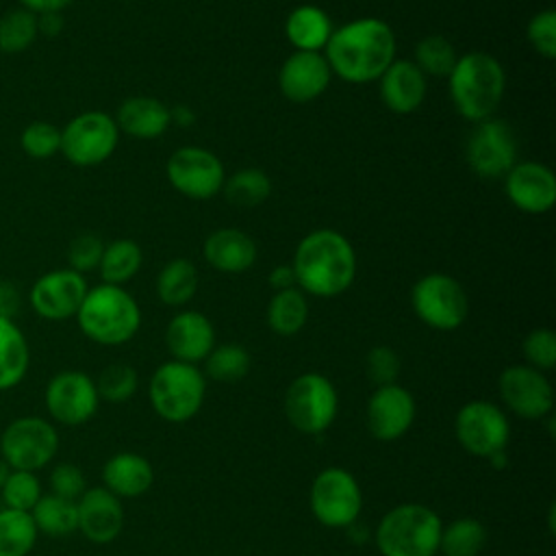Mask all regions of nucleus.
I'll list each match as a JSON object with an SVG mask.
<instances>
[{
  "mask_svg": "<svg viewBox=\"0 0 556 556\" xmlns=\"http://www.w3.org/2000/svg\"><path fill=\"white\" fill-rule=\"evenodd\" d=\"M324 56L332 76L345 83H374L395 59V33L378 17H358L332 30Z\"/></svg>",
  "mask_w": 556,
  "mask_h": 556,
  "instance_id": "obj_1",
  "label": "nucleus"
},
{
  "mask_svg": "<svg viewBox=\"0 0 556 556\" xmlns=\"http://www.w3.org/2000/svg\"><path fill=\"white\" fill-rule=\"evenodd\" d=\"M291 267L300 291L315 298H337L354 282L356 252L339 230L317 228L300 239Z\"/></svg>",
  "mask_w": 556,
  "mask_h": 556,
  "instance_id": "obj_2",
  "label": "nucleus"
},
{
  "mask_svg": "<svg viewBox=\"0 0 556 556\" xmlns=\"http://www.w3.org/2000/svg\"><path fill=\"white\" fill-rule=\"evenodd\" d=\"M447 85L458 115L478 124L497 111L506 89V72L493 54L476 50L456 59Z\"/></svg>",
  "mask_w": 556,
  "mask_h": 556,
  "instance_id": "obj_3",
  "label": "nucleus"
},
{
  "mask_svg": "<svg viewBox=\"0 0 556 556\" xmlns=\"http://www.w3.org/2000/svg\"><path fill=\"white\" fill-rule=\"evenodd\" d=\"M76 321L80 332L93 343L122 345L137 334L141 308L124 287L102 282L87 289Z\"/></svg>",
  "mask_w": 556,
  "mask_h": 556,
  "instance_id": "obj_4",
  "label": "nucleus"
},
{
  "mask_svg": "<svg viewBox=\"0 0 556 556\" xmlns=\"http://www.w3.org/2000/svg\"><path fill=\"white\" fill-rule=\"evenodd\" d=\"M441 528L443 521L430 506L406 502L380 519L374 541L382 556H434Z\"/></svg>",
  "mask_w": 556,
  "mask_h": 556,
  "instance_id": "obj_5",
  "label": "nucleus"
},
{
  "mask_svg": "<svg viewBox=\"0 0 556 556\" xmlns=\"http://www.w3.org/2000/svg\"><path fill=\"white\" fill-rule=\"evenodd\" d=\"M204 395V374L195 365L174 358L159 365L148 384V397L154 413L169 424H185L195 417Z\"/></svg>",
  "mask_w": 556,
  "mask_h": 556,
  "instance_id": "obj_6",
  "label": "nucleus"
},
{
  "mask_svg": "<svg viewBox=\"0 0 556 556\" xmlns=\"http://www.w3.org/2000/svg\"><path fill=\"white\" fill-rule=\"evenodd\" d=\"M59 452V432L54 424L39 415L11 419L0 432V458L20 471H39L52 463Z\"/></svg>",
  "mask_w": 556,
  "mask_h": 556,
  "instance_id": "obj_7",
  "label": "nucleus"
},
{
  "mask_svg": "<svg viewBox=\"0 0 556 556\" xmlns=\"http://www.w3.org/2000/svg\"><path fill=\"white\" fill-rule=\"evenodd\" d=\"M339 410V395L330 378L317 371L300 374L285 391V415L302 434H321Z\"/></svg>",
  "mask_w": 556,
  "mask_h": 556,
  "instance_id": "obj_8",
  "label": "nucleus"
},
{
  "mask_svg": "<svg viewBox=\"0 0 556 556\" xmlns=\"http://www.w3.org/2000/svg\"><path fill=\"white\" fill-rule=\"evenodd\" d=\"M415 315L434 330H456L469 315V295L465 287L441 271L426 274L410 289Z\"/></svg>",
  "mask_w": 556,
  "mask_h": 556,
  "instance_id": "obj_9",
  "label": "nucleus"
},
{
  "mask_svg": "<svg viewBox=\"0 0 556 556\" xmlns=\"http://www.w3.org/2000/svg\"><path fill=\"white\" fill-rule=\"evenodd\" d=\"M313 517L326 528H352L363 510V491L356 478L343 467L321 469L308 495Z\"/></svg>",
  "mask_w": 556,
  "mask_h": 556,
  "instance_id": "obj_10",
  "label": "nucleus"
},
{
  "mask_svg": "<svg viewBox=\"0 0 556 556\" xmlns=\"http://www.w3.org/2000/svg\"><path fill=\"white\" fill-rule=\"evenodd\" d=\"M119 128L104 111H85L61 128V154L76 167H96L117 148Z\"/></svg>",
  "mask_w": 556,
  "mask_h": 556,
  "instance_id": "obj_11",
  "label": "nucleus"
},
{
  "mask_svg": "<svg viewBox=\"0 0 556 556\" xmlns=\"http://www.w3.org/2000/svg\"><path fill=\"white\" fill-rule=\"evenodd\" d=\"M454 434L467 454L489 460L491 456L506 452L510 424L497 404L471 400L458 408L454 417Z\"/></svg>",
  "mask_w": 556,
  "mask_h": 556,
  "instance_id": "obj_12",
  "label": "nucleus"
},
{
  "mask_svg": "<svg viewBox=\"0 0 556 556\" xmlns=\"http://www.w3.org/2000/svg\"><path fill=\"white\" fill-rule=\"evenodd\" d=\"M165 174L169 185L191 200L217 195L226 180L222 161L200 146H182L172 152L165 163Z\"/></svg>",
  "mask_w": 556,
  "mask_h": 556,
  "instance_id": "obj_13",
  "label": "nucleus"
},
{
  "mask_svg": "<svg viewBox=\"0 0 556 556\" xmlns=\"http://www.w3.org/2000/svg\"><path fill=\"white\" fill-rule=\"evenodd\" d=\"M43 404L54 424L83 426L98 413L100 397L91 376L78 369H65L48 380Z\"/></svg>",
  "mask_w": 556,
  "mask_h": 556,
  "instance_id": "obj_14",
  "label": "nucleus"
},
{
  "mask_svg": "<svg viewBox=\"0 0 556 556\" xmlns=\"http://www.w3.org/2000/svg\"><path fill=\"white\" fill-rule=\"evenodd\" d=\"M465 156L480 178H500L517 163V137L510 124L497 117L482 119L467 137Z\"/></svg>",
  "mask_w": 556,
  "mask_h": 556,
  "instance_id": "obj_15",
  "label": "nucleus"
},
{
  "mask_svg": "<svg viewBox=\"0 0 556 556\" xmlns=\"http://www.w3.org/2000/svg\"><path fill=\"white\" fill-rule=\"evenodd\" d=\"M504 406L521 419H543L554 408V389L547 376L530 365H510L497 378Z\"/></svg>",
  "mask_w": 556,
  "mask_h": 556,
  "instance_id": "obj_16",
  "label": "nucleus"
},
{
  "mask_svg": "<svg viewBox=\"0 0 556 556\" xmlns=\"http://www.w3.org/2000/svg\"><path fill=\"white\" fill-rule=\"evenodd\" d=\"M87 289L89 287L83 274L70 267L52 269L33 282L28 302L41 319L65 321L70 317H76Z\"/></svg>",
  "mask_w": 556,
  "mask_h": 556,
  "instance_id": "obj_17",
  "label": "nucleus"
},
{
  "mask_svg": "<svg viewBox=\"0 0 556 556\" xmlns=\"http://www.w3.org/2000/svg\"><path fill=\"white\" fill-rule=\"evenodd\" d=\"M417 415L415 397L402 384L376 387L367 402V430L378 441H397L408 432Z\"/></svg>",
  "mask_w": 556,
  "mask_h": 556,
  "instance_id": "obj_18",
  "label": "nucleus"
},
{
  "mask_svg": "<svg viewBox=\"0 0 556 556\" xmlns=\"http://www.w3.org/2000/svg\"><path fill=\"white\" fill-rule=\"evenodd\" d=\"M504 191L515 208L528 215H541L556 202V176L539 161H517L506 172Z\"/></svg>",
  "mask_w": 556,
  "mask_h": 556,
  "instance_id": "obj_19",
  "label": "nucleus"
},
{
  "mask_svg": "<svg viewBox=\"0 0 556 556\" xmlns=\"http://www.w3.org/2000/svg\"><path fill=\"white\" fill-rule=\"evenodd\" d=\"M332 72L321 52L295 50L278 72V87L289 102L306 104L317 100L330 85Z\"/></svg>",
  "mask_w": 556,
  "mask_h": 556,
  "instance_id": "obj_20",
  "label": "nucleus"
},
{
  "mask_svg": "<svg viewBox=\"0 0 556 556\" xmlns=\"http://www.w3.org/2000/svg\"><path fill=\"white\" fill-rule=\"evenodd\" d=\"M76 510L78 532L96 545L115 541L124 528L122 500L104 486L85 489V493L76 500Z\"/></svg>",
  "mask_w": 556,
  "mask_h": 556,
  "instance_id": "obj_21",
  "label": "nucleus"
},
{
  "mask_svg": "<svg viewBox=\"0 0 556 556\" xmlns=\"http://www.w3.org/2000/svg\"><path fill=\"white\" fill-rule=\"evenodd\" d=\"M165 345L174 361L195 365L215 348V328L204 313L180 311L165 328Z\"/></svg>",
  "mask_w": 556,
  "mask_h": 556,
  "instance_id": "obj_22",
  "label": "nucleus"
},
{
  "mask_svg": "<svg viewBox=\"0 0 556 556\" xmlns=\"http://www.w3.org/2000/svg\"><path fill=\"white\" fill-rule=\"evenodd\" d=\"M378 80L384 106L397 115L417 111L426 98L428 83L413 59H393Z\"/></svg>",
  "mask_w": 556,
  "mask_h": 556,
  "instance_id": "obj_23",
  "label": "nucleus"
},
{
  "mask_svg": "<svg viewBox=\"0 0 556 556\" xmlns=\"http://www.w3.org/2000/svg\"><path fill=\"white\" fill-rule=\"evenodd\" d=\"M202 254L215 271L243 274L256 263L258 248L254 239L239 228H217L204 239Z\"/></svg>",
  "mask_w": 556,
  "mask_h": 556,
  "instance_id": "obj_24",
  "label": "nucleus"
},
{
  "mask_svg": "<svg viewBox=\"0 0 556 556\" xmlns=\"http://www.w3.org/2000/svg\"><path fill=\"white\" fill-rule=\"evenodd\" d=\"M113 119L119 132L128 137L156 139L169 128L172 113L169 106L152 96H130L117 106Z\"/></svg>",
  "mask_w": 556,
  "mask_h": 556,
  "instance_id": "obj_25",
  "label": "nucleus"
},
{
  "mask_svg": "<svg viewBox=\"0 0 556 556\" xmlns=\"http://www.w3.org/2000/svg\"><path fill=\"white\" fill-rule=\"evenodd\" d=\"M154 482V469L150 460L135 452H117L102 467V486L113 495L139 497Z\"/></svg>",
  "mask_w": 556,
  "mask_h": 556,
  "instance_id": "obj_26",
  "label": "nucleus"
},
{
  "mask_svg": "<svg viewBox=\"0 0 556 556\" xmlns=\"http://www.w3.org/2000/svg\"><path fill=\"white\" fill-rule=\"evenodd\" d=\"M334 26L330 15L315 4L295 7L285 20V35L295 50L321 52Z\"/></svg>",
  "mask_w": 556,
  "mask_h": 556,
  "instance_id": "obj_27",
  "label": "nucleus"
},
{
  "mask_svg": "<svg viewBox=\"0 0 556 556\" xmlns=\"http://www.w3.org/2000/svg\"><path fill=\"white\" fill-rule=\"evenodd\" d=\"M30 348L20 326L0 315V391L15 389L28 374Z\"/></svg>",
  "mask_w": 556,
  "mask_h": 556,
  "instance_id": "obj_28",
  "label": "nucleus"
},
{
  "mask_svg": "<svg viewBox=\"0 0 556 556\" xmlns=\"http://www.w3.org/2000/svg\"><path fill=\"white\" fill-rule=\"evenodd\" d=\"M198 291V269L189 258L167 261L156 276V295L165 306H185Z\"/></svg>",
  "mask_w": 556,
  "mask_h": 556,
  "instance_id": "obj_29",
  "label": "nucleus"
},
{
  "mask_svg": "<svg viewBox=\"0 0 556 556\" xmlns=\"http://www.w3.org/2000/svg\"><path fill=\"white\" fill-rule=\"evenodd\" d=\"M308 319V302L298 287L276 291L267 304V326L280 337L298 334Z\"/></svg>",
  "mask_w": 556,
  "mask_h": 556,
  "instance_id": "obj_30",
  "label": "nucleus"
},
{
  "mask_svg": "<svg viewBox=\"0 0 556 556\" xmlns=\"http://www.w3.org/2000/svg\"><path fill=\"white\" fill-rule=\"evenodd\" d=\"M35 528L46 536H67L78 530V510L74 500H65L52 493L39 497L30 510Z\"/></svg>",
  "mask_w": 556,
  "mask_h": 556,
  "instance_id": "obj_31",
  "label": "nucleus"
},
{
  "mask_svg": "<svg viewBox=\"0 0 556 556\" xmlns=\"http://www.w3.org/2000/svg\"><path fill=\"white\" fill-rule=\"evenodd\" d=\"M143 263V252L137 241L132 239H115L104 245L102 258H100V276L106 285L122 287L130 278L137 276Z\"/></svg>",
  "mask_w": 556,
  "mask_h": 556,
  "instance_id": "obj_32",
  "label": "nucleus"
},
{
  "mask_svg": "<svg viewBox=\"0 0 556 556\" xmlns=\"http://www.w3.org/2000/svg\"><path fill=\"white\" fill-rule=\"evenodd\" d=\"M37 536L39 532L30 513L0 508V556H28Z\"/></svg>",
  "mask_w": 556,
  "mask_h": 556,
  "instance_id": "obj_33",
  "label": "nucleus"
},
{
  "mask_svg": "<svg viewBox=\"0 0 556 556\" xmlns=\"http://www.w3.org/2000/svg\"><path fill=\"white\" fill-rule=\"evenodd\" d=\"M222 193L230 204L241 208H252L263 204L269 198L271 180L263 169L245 167L224 180Z\"/></svg>",
  "mask_w": 556,
  "mask_h": 556,
  "instance_id": "obj_34",
  "label": "nucleus"
},
{
  "mask_svg": "<svg viewBox=\"0 0 556 556\" xmlns=\"http://www.w3.org/2000/svg\"><path fill=\"white\" fill-rule=\"evenodd\" d=\"M486 545V528L473 517H460L441 528L439 552L443 556H478Z\"/></svg>",
  "mask_w": 556,
  "mask_h": 556,
  "instance_id": "obj_35",
  "label": "nucleus"
},
{
  "mask_svg": "<svg viewBox=\"0 0 556 556\" xmlns=\"http://www.w3.org/2000/svg\"><path fill=\"white\" fill-rule=\"evenodd\" d=\"M252 365L250 352L239 343L215 345L204 358V378L215 382H239L248 376Z\"/></svg>",
  "mask_w": 556,
  "mask_h": 556,
  "instance_id": "obj_36",
  "label": "nucleus"
},
{
  "mask_svg": "<svg viewBox=\"0 0 556 556\" xmlns=\"http://www.w3.org/2000/svg\"><path fill=\"white\" fill-rule=\"evenodd\" d=\"M39 35L37 15L24 7H15L0 17V52L20 54L28 50Z\"/></svg>",
  "mask_w": 556,
  "mask_h": 556,
  "instance_id": "obj_37",
  "label": "nucleus"
},
{
  "mask_svg": "<svg viewBox=\"0 0 556 556\" xmlns=\"http://www.w3.org/2000/svg\"><path fill=\"white\" fill-rule=\"evenodd\" d=\"M458 54L452 46V41L443 35H428L417 41L415 46V59L413 63L421 70L424 76H437L447 78Z\"/></svg>",
  "mask_w": 556,
  "mask_h": 556,
  "instance_id": "obj_38",
  "label": "nucleus"
},
{
  "mask_svg": "<svg viewBox=\"0 0 556 556\" xmlns=\"http://www.w3.org/2000/svg\"><path fill=\"white\" fill-rule=\"evenodd\" d=\"M93 382L100 402L104 400L109 404H124L137 393L139 376L137 369L128 363H111L98 374Z\"/></svg>",
  "mask_w": 556,
  "mask_h": 556,
  "instance_id": "obj_39",
  "label": "nucleus"
},
{
  "mask_svg": "<svg viewBox=\"0 0 556 556\" xmlns=\"http://www.w3.org/2000/svg\"><path fill=\"white\" fill-rule=\"evenodd\" d=\"M41 495H43L41 482L35 471L11 469L9 478L4 480V484L0 489L4 508H13V510H22V513H30Z\"/></svg>",
  "mask_w": 556,
  "mask_h": 556,
  "instance_id": "obj_40",
  "label": "nucleus"
},
{
  "mask_svg": "<svg viewBox=\"0 0 556 556\" xmlns=\"http://www.w3.org/2000/svg\"><path fill=\"white\" fill-rule=\"evenodd\" d=\"M20 148L30 159H37V161L50 159L61 150V128L43 119L30 122L20 132Z\"/></svg>",
  "mask_w": 556,
  "mask_h": 556,
  "instance_id": "obj_41",
  "label": "nucleus"
},
{
  "mask_svg": "<svg viewBox=\"0 0 556 556\" xmlns=\"http://www.w3.org/2000/svg\"><path fill=\"white\" fill-rule=\"evenodd\" d=\"M521 352L530 367L547 371L556 365V334L549 328H534L526 334Z\"/></svg>",
  "mask_w": 556,
  "mask_h": 556,
  "instance_id": "obj_42",
  "label": "nucleus"
},
{
  "mask_svg": "<svg viewBox=\"0 0 556 556\" xmlns=\"http://www.w3.org/2000/svg\"><path fill=\"white\" fill-rule=\"evenodd\" d=\"M526 37L539 56L552 61L556 56V13H554V9H543V11L534 13L528 22Z\"/></svg>",
  "mask_w": 556,
  "mask_h": 556,
  "instance_id": "obj_43",
  "label": "nucleus"
},
{
  "mask_svg": "<svg viewBox=\"0 0 556 556\" xmlns=\"http://www.w3.org/2000/svg\"><path fill=\"white\" fill-rule=\"evenodd\" d=\"M102 252H104V241L98 235H93V232L76 235L67 245L70 269H74L83 276L91 269H98Z\"/></svg>",
  "mask_w": 556,
  "mask_h": 556,
  "instance_id": "obj_44",
  "label": "nucleus"
},
{
  "mask_svg": "<svg viewBox=\"0 0 556 556\" xmlns=\"http://www.w3.org/2000/svg\"><path fill=\"white\" fill-rule=\"evenodd\" d=\"M400 356L393 348L389 345H376L367 352L365 356V371L369 376V380L376 387H387V384H395L397 376H400Z\"/></svg>",
  "mask_w": 556,
  "mask_h": 556,
  "instance_id": "obj_45",
  "label": "nucleus"
},
{
  "mask_svg": "<svg viewBox=\"0 0 556 556\" xmlns=\"http://www.w3.org/2000/svg\"><path fill=\"white\" fill-rule=\"evenodd\" d=\"M48 484H50V493L52 495H59V497H65V500H74V502L87 489L85 473L74 463H59V465H54L52 471H50Z\"/></svg>",
  "mask_w": 556,
  "mask_h": 556,
  "instance_id": "obj_46",
  "label": "nucleus"
},
{
  "mask_svg": "<svg viewBox=\"0 0 556 556\" xmlns=\"http://www.w3.org/2000/svg\"><path fill=\"white\" fill-rule=\"evenodd\" d=\"M17 2L30 13L41 15V13H63V9H67L74 0H17Z\"/></svg>",
  "mask_w": 556,
  "mask_h": 556,
  "instance_id": "obj_47",
  "label": "nucleus"
},
{
  "mask_svg": "<svg viewBox=\"0 0 556 556\" xmlns=\"http://www.w3.org/2000/svg\"><path fill=\"white\" fill-rule=\"evenodd\" d=\"M267 282L274 291H282V289H291L295 287V274H293V267L291 265H276L269 276H267Z\"/></svg>",
  "mask_w": 556,
  "mask_h": 556,
  "instance_id": "obj_48",
  "label": "nucleus"
},
{
  "mask_svg": "<svg viewBox=\"0 0 556 556\" xmlns=\"http://www.w3.org/2000/svg\"><path fill=\"white\" fill-rule=\"evenodd\" d=\"M17 308H20V293H17V289L13 285L0 282V315L13 319Z\"/></svg>",
  "mask_w": 556,
  "mask_h": 556,
  "instance_id": "obj_49",
  "label": "nucleus"
},
{
  "mask_svg": "<svg viewBox=\"0 0 556 556\" xmlns=\"http://www.w3.org/2000/svg\"><path fill=\"white\" fill-rule=\"evenodd\" d=\"M37 28L43 37H56L63 30V13H41L37 15Z\"/></svg>",
  "mask_w": 556,
  "mask_h": 556,
  "instance_id": "obj_50",
  "label": "nucleus"
},
{
  "mask_svg": "<svg viewBox=\"0 0 556 556\" xmlns=\"http://www.w3.org/2000/svg\"><path fill=\"white\" fill-rule=\"evenodd\" d=\"M169 113H172V122L178 124V126H189V124H193V119H195L193 111H191L189 106H185V104H178V106L169 109Z\"/></svg>",
  "mask_w": 556,
  "mask_h": 556,
  "instance_id": "obj_51",
  "label": "nucleus"
},
{
  "mask_svg": "<svg viewBox=\"0 0 556 556\" xmlns=\"http://www.w3.org/2000/svg\"><path fill=\"white\" fill-rule=\"evenodd\" d=\"M9 473H11V467L0 458V489H2V484H4V480L9 478Z\"/></svg>",
  "mask_w": 556,
  "mask_h": 556,
  "instance_id": "obj_52",
  "label": "nucleus"
}]
</instances>
